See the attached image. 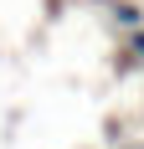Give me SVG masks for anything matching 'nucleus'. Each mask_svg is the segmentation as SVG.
Masks as SVG:
<instances>
[{
	"label": "nucleus",
	"mask_w": 144,
	"mask_h": 149,
	"mask_svg": "<svg viewBox=\"0 0 144 149\" xmlns=\"http://www.w3.org/2000/svg\"><path fill=\"white\" fill-rule=\"evenodd\" d=\"M134 52H139V57H144V31H134Z\"/></svg>",
	"instance_id": "obj_1"
}]
</instances>
